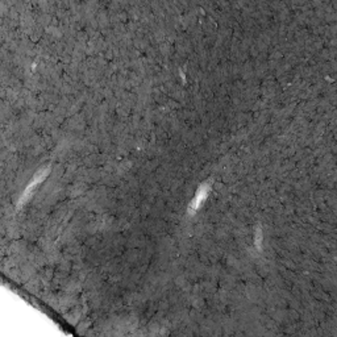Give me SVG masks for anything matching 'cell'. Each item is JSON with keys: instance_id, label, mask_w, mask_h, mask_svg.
Segmentation results:
<instances>
[{"instance_id": "cell-1", "label": "cell", "mask_w": 337, "mask_h": 337, "mask_svg": "<svg viewBox=\"0 0 337 337\" xmlns=\"http://www.w3.org/2000/svg\"><path fill=\"white\" fill-rule=\"evenodd\" d=\"M49 172H50V168H41L38 172H37L36 176H34V178L32 180V182L29 183V186L26 187V190L24 191V194H22V196L20 198V202H18V206H22L24 203H26V200H28L29 198L32 196V194L34 192V190H36V187L38 186L40 183H42V180H45L48 176V174H49Z\"/></svg>"}, {"instance_id": "cell-2", "label": "cell", "mask_w": 337, "mask_h": 337, "mask_svg": "<svg viewBox=\"0 0 337 337\" xmlns=\"http://www.w3.org/2000/svg\"><path fill=\"white\" fill-rule=\"evenodd\" d=\"M208 186H202L199 190H198L196 192V196L194 198V200L191 202L190 207H188V212H191V214H194L195 211H196L198 208L200 207L202 203L204 202V199L207 198L208 195Z\"/></svg>"}]
</instances>
